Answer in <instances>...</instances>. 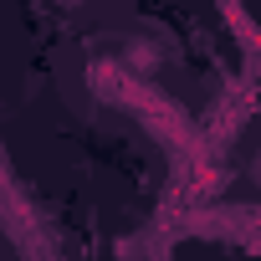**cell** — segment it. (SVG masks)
<instances>
[{
    "instance_id": "1",
    "label": "cell",
    "mask_w": 261,
    "mask_h": 261,
    "mask_svg": "<svg viewBox=\"0 0 261 261\" xmlns=\"http://www.w3.org/2000/svg\"><path fill=\"white\" fill-rule=\"evenodd\" d=\"M159 62H164V51H159V41H149V36H134V41H123V72L128 77H149V72H159Z\"/></svg>"
},
{
    "instance_id": "2",
    "label": "cell",
    "mask_w": 261,
    "mask_h": 261,
    "mask_svg": "<svg viewBox=\"0 0 261 261\" xmlns=\"http://www.w3.org/2000/svg\"><path fill=\"white\" fill-rule=\"evenodd\" d=\"M57 6H67V11H77V6H82V0H57Z\"/></svg>"
}]
</instances>
